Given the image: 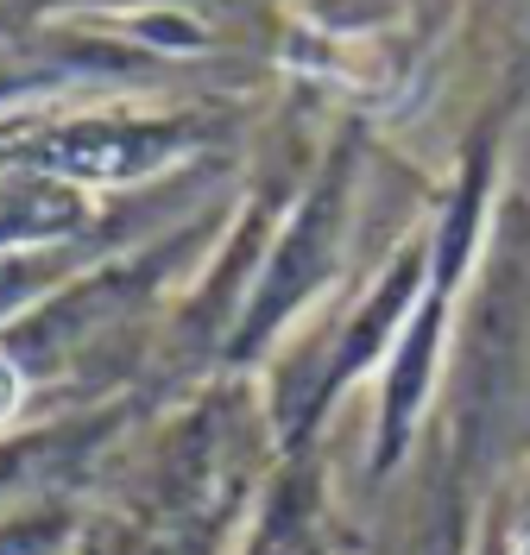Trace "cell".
Instances as JSON below:
<instances>
[{
  "label": "cell",
  "instance_id": "1",
  "mask_svg": "<svg viewBox=\"0 0 530 555\" xmlns=\"http://www.w3.org/2000/svg\"><path fill=\"white\" fill-rule=\"evenodd\" d=\"M13 404H20V373H13V366L0 360V416L13 411Z\"/></svg>",
  "mask_w": 530,
  "mask_h": 555
}]
</instances>
